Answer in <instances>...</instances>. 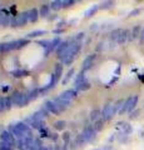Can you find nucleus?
Returning a JSON list of instances; mask_svg holds the SVG:
<instances>
[{
  "instance_id": "c756f323",
  "label": "nucleus",
  "mask_w": 144,
  "mask_h": 150,
  "mask_svg": "<svg viewBox=\"0 0 144 150\" xmlns=\"http://www.w3.org/2000/svg\"><path fill=\"white\" fill-rule=\"evenodd\" d=\"M11 75H14L15 78H21L28 75V71L26 70H14V71H11Z\"/></svg>"
},
{
  "instance_id": "473e14b6",
  "label": "nucleus",
  "mask_w": 144,
  "mask_h": 150,
  "mask_svg": "<svg viewBox=\"0 0 144 150\" xmlns=\"http://www.w3.org/2000/svg\"><path fill=\"white\" fill-rule=\"evenodd\" d=\"M4 103H5V110H10L11 106H13V101H11V98H4Z\"/></svg>"
},
{
  "instance_id": "9b49d317",
  "label": "nucleus",
  "mask_w": 144,
  "mask_h": 150,
  "mask_svg": "<svg viewBox=\"0 0 144 150\" xmlns=\"http://www.w3.org/2000/svg\"><path fill=\"white\" fill-rule=\"evenodd\" d=\"M131 30H128V29H125V30H122V33H120V35L118 38V40H117V44L118 45H123L125 44L128 40H131Z\"/></svg>"
},
{
  "instance_id": "f8f14e48",
  "label": "nucleus",
  "mask_w": 144,
  "mask_h": 150,
  "mask_svg": "<svg viewBox=\"0 0 144 150\" xmlns=\"http://www.w3.org/2000/svg\"><path fill=\"white\" fill-rule=\"evenodd\" d=\"M95 58H96V55H95V54H92V55H88V56H87V58L84 59V62H83V67H82L83 71H85V70L90 69V68L93 67Z\"/></svg>"
},
{
  "instance_id": "f257e3e1",
  "label": "nucleus",
  "mask_w": 144,
  "mask_h": 150,
  "mask_svg": "<svg viewBox=\"0 0 144 150\" xmlns=\"http://www.w3.org/2000/svg\"><path fill=\"white\" fill-rule=\"evenodd\" d=\"M80 49H82V43H78V41H72L70 46H69L68 50L64 53V55L60 58V60H62L64 64L70 65L74 62V59H75V55L79 53V51H80Z\"/></svg>"
},
{
  "instance_id": "39448f33",
  "label": "nucleus",
  "mask_w": 144,
  "mask_h": 150,
  "mask_svg": "<svg viewBox=\"0 0 144 150\" xmlns=\"http://www.w3.org/2000/svg\"><path fill=\"white\" fill-rule=\"evenodd\" d=\"M77 95H78V93H77L75 89H69V90L63 91L58 98H59V99L62 100V101L65 103V104L70 105V103H72L74 99H75Z\"/></svg>"
},
{
  "instance_id": "b1692460",
  "label": "nucleus",
  "mask_w": 144,
  "mask_h": 150,
  "mask_svg": "<svg viewBox=\"0 0 144 150\" xmlns=\"http://www.w3.org/2000/svg\"><path fill=\"white\" fill-rule=\"evenodd\" d=\"M100 116H101V111L98 110V109L93 110V111L90 112V120H93V121H98Z\"/></svg>"
},
{
  "instance_id": "20e7f679",
  "label": "nucleus",
  "mask_w": 144,
  "mask_h": 150,
  "mask_svg": "<svg viewBox=\"0 0 144 150\" xmlns=\"http://www.w3.org/2000/svg\"><path fill=\"white\" fill-rule=\"evenodd\" d=\"M80 137L83 138V140H84L85 144L87 143H90L96 137V130L94 129V126H87V128H84V130L82 131Z\"/></svg>"
},
{
  "instance_id": "0eeeda50",
  "label": "nucleus",
  "mask_w": 144,
  "mask_h": 150,
  "mask_svg": "<svg viewBox=\"0 0 144 150\" xmlns=\"http://www.w3.org/2000/svg\"><path fill=\"white\" fill-rule=\"evenodd\" d=\"M15 128L18 129V130H20L23 134H24V137L25 138H29V137H31V128L29 125H28L26 123H24V121H19V123H16L15 124Z\"/></svg>"
},
{
  "instance_id": "c03bdc74",
  "label": "nucleus",
  "mask_w": 144,
  "mask_h": 150,
  "mask_svg": "<svg viewBox=\"0 0 144 150\" xmlns=\"http://www.w3.org/2000/svg\"><path fill=\"white\" fill-rule=\"evenodd\" d=\"M138 114H139V110H137V111H134V112H133V114H132V118H135V116H137Z\"/></svg>"
},
{
  "instance_id": "1a4fd4ad",
  "label": "nucleus",
  "mask_w": 144,
  "mask_h": 150,
  "mask_svg": "<svg viewBox=\"0 0 144 150\" xmlns=\"http://www.w3.org/2000/svg\"><path fill=\"white\" fill-rule=\"evenodd\" d=\"M16 26H24L28 21H29V11H23L19 15L15 16Z\"/></svg>"
},
{
  "instance_id": "58836bf2",
  "label": "nucleus",
  "mask_w": 144,
  "mask_h": 150,
  "mask_svg": "<svg viewBox=\"0 0 144 150\" xmlns=\"http://www.w3.org/2000/svg\"><path fill=\"white\" fill-rule=\"evenodd\" d=\"M38 44H40L43 48H45V49H48V46L50 45V41H48V40H40Z\"/></svg>"
},
{
  "instance_id": "c85d7f7f",
  "label": "nucleus",
  "mask_w": 144,
  "mask_h": 150,
  "mask_svg": "<svg viewBox=\"0 0 144 150\" xmlns=\"http://www.w3.org/2000/svg\"><path fill=\"white\" fill-rule=\"evenodd\" d=\"M74 73H75V70H74V69H70V70H69V71L67 73V75H65V78H64L63 79V80H62V83L64 84V85H65V84L69 81V80H70V79L73 78V75H74Z\"/></svg>"
},
{
  "instance_id": "a878e982",
  "label": "nucleus",
  "mask_w": 144,
  "mask_h": 150,
  "mask_svg": "<svg viewBox=\"0 0 144 150\" xmlns=\"http://www.w3.org/2000/svg\"><path fill=\"white\" fill-rule=\"evenodd\" d=\"M39 94H40V89H34L30 93H28V98H29V100H34L39 96Z\"/></svg>"
},
{
  "instance_id": "dca6fc26",
  "label": "nucleus",
  "mask_w": 144,
  "mask_h": 150,
  "mask_svg": "<svg viewBox=\"0 0 144 150\" xmlns=\"http://www.w3.org/2000/svg\"><path fill=\"white\" fill-rule=\"evenodd\" d=\"M39 15H40V13L38 11V9H35V8L30 9V10H29V21L35 23L36 20H38Z\"/></svg>"
},
{
  "instance_id": "f704fd0d",
  "label": "nucleus",
  "mask_w": 144,
  "mask_h": 150,
  "mask_svg": "<svg viewBox=\"0 0 144 150\" xmlns=\"http://www.w3.org/2000/svg\"><path fill=\"white\" fill-rule=\"evenodd\" d=\"M103 124H104V120H103V119H99L98 121H95V126H94V129H95L96 131L101 130V129H103Z\"/></svg>"
},
{
  "instance_id": "4be33fe9",
  "label": "nucleus",
  "mask_w": 144,
  "mask_h": 150,
  "mask_svg": "<svg viewBox=\"0 0 144 150\" xmlns=\"http://www.w3.org/2000/svg\"><path fill=\"white\" fill-rule=\"evenodd\" d=\"M1 13V25L3 26H8L9 23H10V16H9V13L6 14V11H0Z\"/></svg>"
},
{
  "instance_id": "7ed1b4c3",
  "label": "nucleus",
  "mask_w": 144,
  "mask_h": 150,
  "mask_svg": "<svg viewBox=\"0 0 144 150\" xmlns=\"http://www.w3.org/2000/svg\"><path fill=\"white\" fill-rule=\"evenodd\" d=\"M11 98V101H13V105H16V106H25L28 103H29V98H28V94H23L19 91H15L10 96Z\"/></svg>"
},
{
  "instance_id": "49530a36",
  "label": "nucleus",
  "mask_w": 144,
  "mask_h": 150,
  "mask_svg": "<svg viewBox=\"0 0 144 150\" xmlns=\"http://www.w3.org/2000/svg\"><path fill=\"white\" fill-rule=\"evenodd\" d=\"M0 25H1V13H0Z\"/></svg>"
},
{
  "instance_id": "c9c22d12",
  "label": "nucleus",
  "mask_w": 144,
  "mask_h": 150,
  "mask_svg": "<svg viewBox=\"0 0 144 150\" xmlns=\"http://www.w3.org/2000/svg\"><path fill=\"white\" fill-rule=\"evenodd\" d=\"M39 133H40V137H41V138H46V137H49V130H46V128L40 129V130H39Z\"/></svg>"
},
{
  "instance_id": "a18cd8bd",
  "label": "nucleus",
  "mask_w": 144,
  "mask_h": 150,
  "mask_svg": "<svg viewBox=\"0 0 144 150\" xmlns=\"http://www.w3.org/2000/svg\"><path fill=\"white\" fill-rule=\"evenodd\" d=\"M9 89H10V86H5V88H3V91H6V90H9Z\"/></svg>"
},
{
  "instance_id": "a19ab883",
  "label": "nucleus",
  "mask_w": 144,
  "mask_h": 150,
  "mask_svg": "<svg viewBox=\"0 0 144 150\" xmlns=\"http://www.w3.org/2000/svg\"><path fill=\"white\" fill-rule=\"evenodd\" d=\"M140 9H134V10H132L131 13H129V16H137L138 14H140Z\"/></svg>"
},
{
  "instance_id": "e433bc0d",
  "label": "nucleus",
  "mask_w": 144,
  "mask_h": 150,
  "mask_svg": "<svg viewBox=\"0 0 144 150\" xmlns=\"http://www.w3.org/2000/svg\"><path fill=\"white\" fill-rule=\"evenodd\" d=\"M29 44V40L28 39H19L18 40V45H19V48H21V46H25Z\"/></svg>"
},
{
  "instance_id": "412c9836",
  "label": "nucleus",
  "mask_w": 144,
  "mask_h": 150,
  "mask_svg": "<svg viewBox=\"0 0 144 150\" xmlns=\"http://www.w3.org/2000/svg\"><path fill=\"white\" fill-rule=\"evenodd\" d=\"M39 13H40V16L46 18V16L49 15V13H50V5H48V4H44V5H41Z\"/></svg>"
},
{
  "instance_id": "7c9ffc66",
  "label": "nucleus",
  "mask_w": 144,
  "mask_h": 150,
  "mask_svg": "<svg viewBox=\"0 0 144 150\" xmlns=\"http://www.w3.org/2000/svg\"><path fill=\"white\" fill-rule=\"evenodd\" d=\"M83 81H85V75H84V71L79 73L75 78V85H79V84H82Z\"/></svg>"
},
{
  "instance_id": "72a5a7b5",
  "label": "nucleus",
  "mask_w": 144,
  "mask_h": 150,
  "mask_svg": "<svg viewBox=\"0 0 144 150\" xmlns=\"http://www.w3.org/2000/svg\"><path fill=\"white\" fill-rule=\"evenodd\" d=\"M11 144L5 143V142H1L0 143V150H11Z\"/></svg>"
},
{
  "instance_id": "aec40b11",
  "label": "nucleus",
  "mask_w": 144,
  "mask_h": 150,
  "mask_svg": "<svg viewBox=\"0 0 144 150\" xmlns=\"http://www.w3.org/2000/svg\"><path fill=\"white\" fill-rule=\"evenodd\" d=\"M62 8H63V1L62 0H54V1L50 3V9H52V10L58 11Z\"/></svg>"
},
{
  "instance_id": "f03ea898",
  "label": "nucleus",
  "mask_w": 144,
  "mask_h": 150,
  "mask_svg": "<svg viewBox=\"0 0 144 150\" xmlns=\"http://www.w3.org/2000/svg\"><path fill=\"white\" fill-rule=\"evenodd\" d=\"M138 104V95H132L129 96L128 99H125L124 101V105L122 108V110L119 111V114H125V112H132L135 106Z\"/></svg>"
},
{
  "instance_id": "79ce46f5",
  "label": "nucleus",
  "mask_w": 144,
  "mask_h": 150,
  "mask_svg": "<svg viewBox=\"0 0 144 150\" xmlns=\"http://www.w3.org/2000/svg\"><path fill=\"white\" fill-rule=\"evenodd\" d=\"M5 110V103H4V98H0V111Z\"/></svg>"
},
{
  "instance_id": "4468645a",
  "label": "nucleus",
  "mask_w": 144,
  "mask_h": 150,
  "mask_svg": "<svg viewBox=\"0 0 144 150\" xmlns=\"http://www.w3.org/2000/svg\"><path fill=\"white\" fill-rule=\"evenodd\" d=\"M62 44V40L59 38H54V39L50 41V45L48 46V49H45V55H49L50 51H53L54 49H58V46Z\"/></svg>"
},
{
  "instance_id": "bb28decb",
  "label": "nucleus",
  "mask_w": 144,
  "mask_h": 150,
  "mask_svg": "<svg viewBox=\"0 0 144 150\" xmlns=\"http://www.w3.org/2000/svg\"><path fill=\"white\" fill-rule=\"evenodd\" d=\"M45 33H46L45 30H41V29H39V30H34V31L29 33V34H26V38H36V36H39V35H44Z\"/></svg>"
},
{
  "instance_id": "37998d69",
  "label": "nucleus",
  "mask_w": 144,
  "mask_h": 150,
  "mask_svg": "<svg viewBox=\"0 0 144 150\" xmlns=\"http://www.w3.org/2000/svg\"><path fill=\"white\" fill-rule=\"evenodd\" d=\"M139 41H140V44H144V28L142 29V33H140V38H139Z\"/></svg>"
},
{
  "instance_id": "6e6552de",
  "label": "nucleus",
  "mask_w": 144,
  "mask_h": 150,
  "mask_svg": "<svg viewBox=\"0 0 144 150\" xmlns=\"http://www.w3.org/2000/svg\"><path fill=\"white\" fill-rule=\"evenodd\" d=\"M44 108L46 109V111H49V112H53V114L55 115H58L60 114V109H59V106L57 105V103H55L54 100H48V101H45V104H44Z\"/></svg>"
},
{
  "instance_id": "f3484780",
  "label": "nucleus",
  "mask_w": 144,
  "mask_h": 150,
  "mask_svg": "<svg viewBox=\"0 0 144 150\" xmlns=\"http://www.w3.org/2000/svg\"><path fill=\"white\" fill-rule=\"evenodd\" d=\"M140 33H142L140 25H135V26L133 28L132 33H131V35H132L131 40H135V39H138V38H140Z\"/></svg>"
},
{
  "instance_id": "6ab92c4d",
  "label": "nucleus",
  "mask_w": 144,
  "mask_h": 150,
  "mask_svg": "<svg viewBox=\"0 0 144 150\" xmlns=\"http://www.w3.org/2000/svg\"><path fill=\"white\" fill-rule=\"evenodd\" d=\"M88 89H90V83L89 81H83L82 84H79V85H75V90L77 91H85Z\"/></svg>"
},
{
  "instance_id": "423d86ee",
  "label": "nucleus",
  "mask_w": 144,
  "mask_h": 150,
  "mask_svg": "<svg viewBox=\"0 0 144 150\" xmlns=\"http://www.w3.org/2000/svg\"><path fill=\"white\" fill-rule=\"evenodd\" d=\"M115 112L117 111H115V109H114V104H106V105H104L103 110H101V119H103L104 121L110 120L114 116Z\"/></svg>"
},
{
  "instance_id": "5701e85b",
  "label": "nucleus",
  "mask_w": 144,
  "mask_h": 150,
  "mask_svg": "<svg viewBox=\"0 0 144 150\" xmlns=\"http://www.w3.org/2000/svg\"><path fill=\"white\" fill-rule=\"evenodd\" d=\"M54 128L57 129L58 131L59 130H64L67 128V121L65 120H58V121H55L54 123Z\"/></svg>"
},
{
  "instance_id": "ddd939ff",
  "label": "nucleus",
  "mask_w": 144,
  "mask_h": 150,
  "mask_svg": "<svg viewBox=\"0 0 144 150\" xmlns=\"http://www.w3.org/2000/svg\"><path fill=\"white\" fill-rule=\"evenodd\" d=\"M70 44H72V41H62V44H60L58 46V49H57V56L59 59L64 55V53L68 50V48L70 46Z\"/></svg>"
},
{
  "instance_id": "4c0bfd02",
  "label": "nucleus",
  "mask_w": 144,
  "mask_h": 150,
  "mask_svg": "<svg viewBox=\"0 0 144 150\" xmlns=\"http://www.w3.org/2000/svg\"><path fill=\"white\" fill-rule=\"evenodd\" d=\"M73 4H75V1H74V0H68V1H63V8H69V6H72Z\"/></svg>"
},
{
  "instance_id": "2eb2a0df",
  "label": "nucleus",
  "mask_w": 144,
  "mask_h": 150,
  "mask_svg": "<svg viewBox=\"0 0 144 150\" xmlns=\"http://www.w3.org/2000/svg\"><path fill=\"white\" fill-rule=\"evenodd\" d=\"M62 74H63V65L62 64H57V65H55V70H54L55 83L60 81V79H62Z\"/></svg>"
},
{
  "instance_id": "9d476101",
  "label": "nucleus",
  "mask_w": 144,
  "mask_h": 150,
  "mask_svg": "<svg viewBox=\"0 0 144 150\" xmlns=\"http://www.w3.org/2000/svg\"><path fill=\"white\" fill-rule=\"evenodd\" d=\"M0 139H1V142L9 143V144H11V145L15 143V137L11 134L10 130H4V131H1V134H0Z\"/></svg>"
},
{
  "instance_id": "a211bd4d",
  "label": "nucleus",
  "mask_w": 144,
  "mask_h": 150,
  "mask_svg": "<svg viewBox=\"0 0 144 150\" xmlns=\"http://www.w3.org/2000/svg\"><path fill=\"white\" fill-rule=\"evenodd\" d=\"M10 131H11V134L15 137L18 140H21V139H25V137H24V134L21 133L20 130H18L16 128H15V125H13L11 128H10Z\"/></svg>"
},
{
  "instance_id": "393cba45",
  "label": "nucleus",
  "mask_w": 144,
  "mask_h": 150,
  "mask_svg": "<svg viewBox=\"0 0 144 150\" xmlns=\"http://www.w3.org/2000/svg\"><path fill=\"white\" fill-rule=\"evenodd\" d=\"M122 30L123 29H115V30H113L110 33V39L113 40L114 43H117V40H118V38L120 35V33H122Z\"/></svg>"
},
{
  "instance_id": "cd10ccee",
  "label": "nucleus",
  "mask_w": 144,
  "mask_h": 150,
  "mask_svg": "<svg viewBox=\"0 0 144 150\" xmlns=\"http://www.w3.org/2000/svg\"><path fill=\"white\" fill-rule=\"evenodd\" d=\"M98 9H99L98 5H93L92 8H89V9H88V10L85 11V18H90V16H93V15H94V13L98 10Z\"/></svg>"
},
{
  "instance_id": "2f4dec72",
  "label": "nucleus",
  "mask_w": 144,
  "mask_h": 150,
  "mask_svg": "<svg viewBox=\"0 0 144 150\" xmlns=\"http://www.w3.org/2000/svg\"><path fill=\"white\" fill-rule=\"evenodd\" d=\"M114 6V1H104L99 5V9H110Z\"/></svg>"
},
{
  "instance_id": "ea45409f",
  "label": "nucleus",
  "mask_w": 144,
  "mask_h": 150,
  "mask_svg": "<svg viewBox=\"0 0 144 150\" xmlns=\"http://www.w3.org/2000/svg\"><path fill=\"white\" fill-rule=\"evenodd\" d=\"M69 139H70V134H69V133L63 134V140H64V144H65V145L69 143Z\"/></svg>"
}]
</instances>
